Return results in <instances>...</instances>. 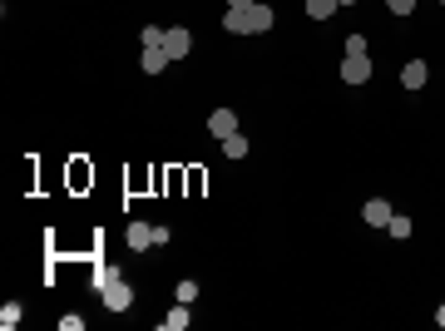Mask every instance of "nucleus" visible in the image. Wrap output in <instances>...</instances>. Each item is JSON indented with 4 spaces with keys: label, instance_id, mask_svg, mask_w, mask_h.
Wrapping results in <instances>:
<instances>
[{
    "label": "nucleus",
    "instance_id": "19",
    "mask_svg": "<svg viewBox=\"0 0 445 331\" xmlns=\"http://www.w3.org/2000/svg\"><path fill=\"white\" fill-rule=\"evenodd\" d=\"M198 297V282H178V302H193Z\"/></svg>",
    "mask_w": 445,
    "mask_h": 331
},
{
    "label": "nucleus",
    "instance_id": "12",
    "mask_svg": "<svg viewBox=\"0 0 445 331\" xmlns=\"http://www.w3.org/2000/svg\"><path fill=\"white\" fill-rule=\"evenodd\" d=\"M20 317H25L20 302H5V307H0V331H15V327H20Z\"/></svg>",
    "mask_w": 445,
    "mask_h": 331
},
{
    "label": "nucleus",
    "instance_id": "3",
    "mask_svg": "<svg viewBox=\"0 0 445 331\" xmlns=\"http://www.w3.org/2000/svg\"><path fill=\"white\" fill-rule=\"evenodd\" d=\"M163 50H168V60H183V55L193 50V30H188V25H173V30L163 35Z\"/></svg>",
    "mask_w": 445,
    "mask_h": 331
},
{
    "label": "nucleus",
    "instance_id": "21",
    "mask_svg": "<svg viewBox=\"0 0 445 331\" xmlns=\"http://www.w3.org/2000/svg\"><path fill=\"white\" fill-rule=\"evenodd\" d=\"M242 5H252V0H227V10H242Z\"/></svg>",
    "mask_w": 445,
    "mask_h": 331
},
{
    "label": "nucleus",
    "instance_id": "9",
    "mask_svg": "<svg viewBox=\"0 0 445 331\" xmlns=\"http://www.w3.org/2000/svg\"><path fill=\"white\" fill-rule=\"evenodd\" d=\"M154 247V222H129V252H149Z\"/></svg>",
    "mask_w": 445,
    "mask_h": 331
},
{
    "label": "nucleus",
    "instance_id": "8",
    "mask_svg": "<svg viewBox=\"0 0 445 331\" xmlns=\"http://www.w3.org/2000/svg\"><path fill=\"white\" fill-rule=\"evenodd\" d=\"M208 134H213V139L237 134V114H232V109H213V114H208Z\"/></svg>",
    "mask_w": 445,
    "mask_h": 331
},
{
    "label": "nucleus",
    "instance_id": "17",
    "mask_svg": "<svg viewBox=\"0 0 445 331\" xmlns=\"http://www.w3.org/2000/svg\"><path fill=\"white\" fill-rule=\"evenodd\" d=\"M386 10H391V15H411V10H416V0H386Z\"/></svg>",
    "mask_w": 445,
    "mask_h": 331
},
{
    "label": "nucleus",
    "instance_id": "4",
    "mask_svg": "<svg viewBox=\"0 0 445 331\" xmlns=\"http://www.w3.org/2000/svg\"><path fill=\"white\" fill-rule=\"evenodd\" d=\"M341 80L346 85H366L371 80V55H346L341 60Z\"/></svg>",
    "mask_w": 445,
    "mask_h": 331
},
{
    "label": "nucleus",
    "instance_id": "23",
    "mask_svg": "<svg viewBox=\"0 0 445 331\" xmlns=\"http://www.w3.org/2000/svg\"><path fill=\"white\" fill-rule=\"evenodd\" d=\"M441 5H445V0H441Z\"/></svg>",
    "mask_w": 445,
    "mask_h": 331
},
{
    "label": "nucleus",
    "instance_id": "11",
    "mask_svg": "<svg viewBox=\"0 0 445 331\" xmlns=\"http://www.w3.org/2000/svg\"><path fill=\"white\" fill-rule=\"evenodd\" d=\"M222 153L227 158H247V134H227L222 139Z\"/></svg>",
    "mask_w": 445,
    "mask_h": 331
},
{
    "label": "nucleus",
    "instance_id": "6",
    "mask_svg": "<svg viewBox=\"0 0 445 331\" xmlns=\"http://www.w3.org/2000/svg\"><path fill=\"white\" fill-rule=\"evenodd\" d=\"M139 65H144V75H163L173 60H168V50H163V45H144V60H139Z\"/></svg>",
    "mask_w": 445,
    "mask_h": 331
},
{
    "label": "nucleus",
    "instance_id": "14",
    "mask_svg": "<svg viewBox=\"0 0 445 331\" xmlns=\"http://www.w3.org/2000/svg\"><path fill=\"white\" fill-rule=\"evenodd\" d=\"M386 232L406 242V237H411V218H401V213H391V222H386Z\"/></svg>",
    "mask_w": 445,
    "mask_h": 331
},
{
    "label": "nucleus",
    "instance_id": "7",
    "mask_svg": "<svg viewBox=\"0 0 445 331\" xmlns=\"http://www.w3.org/2000/svg\"><path fill=\"white\" fill-rule=\"evenodd\" d=\"M426 80H431V65H426V60H406V65H401V85H406V89H421Z\"/></svg>",
    "mask_w": 445,
    "mask_h": 331
},
{
    "label": "nucleus",
    "instance_id": "20",
    "mask_svg": "<svg viewBox=\"0 0 445 331\" xmlns=\"http://www.w3.org/2000/svg\"><path fill=\"white\" fill-rule=\"evenodd\" d=\"M436 327H441V331H445V302H441V312H436Z\"/></svg>",
    "mask_w": 445,
    "mask_h": 331
},
{
    "label": "nucleus",
    "instance_id": "18",
    "mask_svg": "<svg viewBox=\"0 0 445 331\" xmlns=\"http://www.w3.org/2000/svg\"><path fill=\"white\" fill-rule=\"evenodd\" d=\"M60 331H85V317H75V312H70V317H60Z\"/></svg>",
    "mask_w": 445,
    "mask_h": 331
},
{
    "label": "nucleus",
    "instance_id": "10",
    "mask_svg": "<svg viewBox=\"0 0 445 331\" xmlns=\"http://www.w3.org/2000/svg\"><path fill=\"white\" fill-rule=\"evenodd\" d=\"M183 327H188V302H178V307L159 322V331H183Z\"/></svg>",
    "mask_w": 445,
    "mask_h": 331
},
{
    "label": "nucleus",
    "instance_id": "13",
    "mask_svg": "<svg viewBox=\"0 0 445 331\" xmlns=\"http://www.w3.org/2000/svg\"><path fill=\"white\" fill-rule=\"evenodd\" d=\"M336 10H341L336 0H307V15H312V20H332Z\"/></svg>",
    "mask_w": 445,
    "mask_h": 331
},
{
    "label": "nucleus",
    "instance_id": "1",
    "mask_svg": "<svg viewBox=\"0 0 445 331\" xmlns=\"http://www.w3.org/2000/svg\"><path fill=\"white\" fill-rule=\"evenodd\" d=\"M272 20H277L272 5L252 0V5H242V10H227V15H222V30H227V35H267Z\"/></svg>",
    "mask_w": 445,
    "mask_h": 331
},
{
    "label": "nucleus",
    "instance_id": "2",
    "mask_svg": "<svg viewBox=\"0 0 445 331\" xmlns=\"http://www.w3.org/2000/svg\"><path fill=\"white\" fill-rule=\"evenodd\" d=\"M90 282L100 287V297H104V307H109V312H129V307H134V287H129L119 272H109V267H104V272H100V277H90Z\"/></svg>",
    "mask_w": 445,
    "mask_h": 331
},
{
    "label": "nucleus",
    "instance_id": "16",
    "mask_svg": "<svg viewBox=\"0 0 445 331\" xmlns=\"http://www.w3.org/2000/svg\"><path fill=\"white\" fill-rule=\"evenodd\" d=\"M346 55H366V35H346Z\"/></svg>",
    "mask_w": 445,
    "mask_h": 331
},
{
    "label": "nucleus",
    "instance_id": "15",
    "mask_svg": "<svg viewBox=\"0 0 445 331\" xmlns=\"http://www.w3.org/2000/svg\"><path fill=\"white\" fill-rule=\"evenodd\" d=\"M163 35H168V30H159V25H144V45H163Z\"/></svg>",
    "mask_w": 445,
    "mask_h": 331
},
{
    "label": "nucleus",
    "instance_id": "5",
    "mask_svg": "<svg viewBox=\"0 0 445 331\" xmlns=\"http://www.w3.org/2000/svg\"><path fill=\"white\" fill-rule=\"evenodd\" d=\"M391 213H396V208H391L386 198H366V208H361L366 227H386V222H391Z\"/></svg>",
    "mask_w": 445,
    "mask_h": 331
},
{
    "label": "nucleus",
    "instance_id": "22",
    "mask_svg": "<svg viewBox=\"0 0 445 331\" xmlns=\"http://www.w3.org/2000/svg\"><path fill=\"white\" fill-rule=\"evenodd\" d=\"M336 5H356V0H336Z\"/></svg>",
    "mask_w": 445,
    "mask_h": 331
}]
</instances>
